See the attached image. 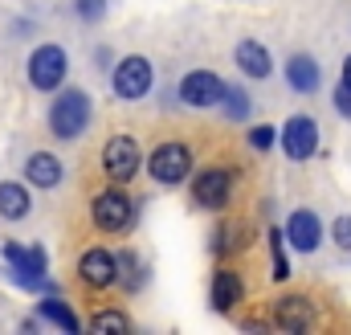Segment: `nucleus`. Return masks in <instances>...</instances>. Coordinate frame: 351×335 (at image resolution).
Wrapping results in <instances>:
<instances>
[{
	"mask_svg": "<svg viewBox=\"0 0 351 335\" xmlns=\"http://www.w3.org/2000/svg\"><path fill=\"white\" fill-rule=\"evenodd\" d=\"M221 102H225V115H229V119H237V123L250 119V106H254V102H250V94H245L241 86H225Z\"/></svg>",
	"mask_w": 351,
	"mask_h": 335,
	"instance_id": "21",
	"label": "nucleus"
},
{
	"mask_svg": "<svg viewBox=\"0 0 351 335\" xmlns=\"http://www.w3.org/2000/svg\"><path fill=\"white\" fill-rule=\"evenodd\" d=\"M70 74V58L62 45H37L29 58V82L37 90H58Z\"/></svg>",
	"mask_w": 351,
	"mask_h": 335,
	"instance_id": "3",
	"label": "nucleus"
},
{
	"mask_svg": "<svg viewBox=\"0 0 351 335\" xmlns=\"http://www.w3.org/2000/svg\"><path fill=\"white\" fill-rule=\"evenodd\" d=\"M331 238H335L339 250H351V217H339V221L331 225Z\"/></svg>",
	"mask_w": 351,
	"mask_h": 335,
	"instance_id": "27",
	"label": "nucleus"
},
{
	"mask_svg": "<svg viewBox=\"0 0 351 335\" xmlns=\"http://www.w3.org/2000/svg\"><path fill=\"white\" fill-rule=\"evenodd\" d=\"M4 262H8V270H12V278H16L21 286L53 294V282L45 278V274H49V257H45V250H41V246H21V242H8V246H4Z\"/></svg>",
	"mask_w": 351,
	"mask_h": 335,
	"instance_id": "1",
	"label": "nucleus"
},
{
	"mask_svg": "<svg viewBox=\"0 0 351 335\" xmlns=\"http://www.w3.org/2000/svg\"><path fill=\"white\" fill-rule=\"evenodd\" d=\"M278 139H282V152L290 160H311L319 152V123L306 119V115H294V119H286Z\"/></svg>",
	"mask_w": 351,
	"mask_h": 335,
	"instance_id": "9",
	"label": "nucleus"
},
{
	"mask_svg": "<svg viewBox=\"0 0 351 335\" xmlns=\"http://www.w3.org/2000/svg\"><path fill=\"white\" fill-rule=\"evenodd\" d=\"M233 58H237L241 74H250V78H269V70H274V62H269V49H265L262 41H241Z\"/></svg>",
	"mask_w": 351,
	"mask_h": 335,
	"instance_id": "17",
	"label": "nucleus"
},
{
	"mask_svg": "<svg viewBox=\"0 0 351 335\" xmlns=\"http://www.w3.org/2000/svg\"><path fill=\"white\" fill-rule=\"evenodd\" d=\"M143 164V152H139V143L131 139V135H114L110 143H106V152H102V168H106V176L114 180V184H123V180H131L135 172Z\"/></svg>",
	"mask_w": 351,
	"mask_h": 335,
	"instance_id": "8",
	"label": "nucleus"
},
{
	"mask_svg": "<svg viewBox=\"0 0 351 335\" xmlns=\"http://www.w3.org/2000/svg\"><path fill=\"white\" fill-rule=\"evenodd\" d=\"M241 246H245V225H221V229H217V242H213V250L233 253V250H241Z\"/></svg>",
	"mask_w": 351,
	"mask_h": 335,
	"instance_id": "23",
	"label": "nucleus"
},
{
	"mask_svg": "<svg viewBox=\"0 0 351 335\" xmlns=\"http://www.w3.org/2000/svg\"><path fill=\"white\" fill-rule=\"evenodd\" d=\"M114 266H119L114 282H123L127 290H139V286H143V266H139V253H135V250L114 253Z\"/></svg>",
	"mask_w": 351,
	"mask_h": 335,
	"instance_id": "20",
	"label": "nucleus"
},
{
	"mask_svg": "<svg viewBox=\"0 0 351 335\" xmlns=\"http://www.w3.org/2000/svg\"><path fill=\"white\" fill-rule=\"evenodd\" d=\"M269 257H274V278H290V262H286V229H269Z\"/></svg>",
	"mask_w": 351,
	"mask_h": 335,
	"instance_id": "22",
	"label": "nucleus"
},
{
	"mask_svg": "<svg viewBox=\"0 0 351 335\" xmlns=\"http://www.w3.org/2000/svg\"><path fill=\"white\" fill-rule=\"evenodd\" d=\"M74 8H78L82 21H102L106 16V0H74Z\"/></svg>",
	"mask_w": 351,
	"mask_h": 335,
	"instance_id": "26",
	"label": "nucleus"
},
{
	"mask_svg": "<svg viewBox=\"0 0 351 335\" xmlns=\"http://www.w3.org/2000/svg\"><path fill=\"white\" fill-rule=\"evenodd\" d=\"M335 111H339L343 119H351V86L339 82V90H335Z\"/></svg>",
	"mask_w": 351,
	"mask_h": 335,
	"instance_id": "28",
	"label": "nucleus"
},
{
	"mask_svg": "<svg viewBox=\"0 0 351 335\" xmlns=\"http://www.w3.org/2000/svg\"><path fill=\"white\" fill-rule=\"evenodd\" d=\"M90 217H94V225L98 229H106V233H119V229H127L131 225V217H135V205L119 192V188H106V192H98L94 196V205H90Z\"/></svg>",
	"mask_w": 351,
	"mask_h": 335,
	"instance_id": "4",
	"label": "nucleus"
},
{
	"mask_svg": "<svg viewBox=\"0 0 351 335\" xmlns=\"http://www.w3.org/2000/svg\"><path fill=\"white\" fill-rule=\"evenodd\" d=\"M29 209H33L29 188H25V184L4 180V184H0V217H4V221H25V217H29Z\"/></svg>",
	"mask_w": 351,
	"mask_h": 335,
	"instance_id": "18",
	"label": "nucleus"
},
{
	"mask_svg": "<svg viewBox=\"0 0 351 335\" xmlns=\"http://www.w3.org/2000/svg\"><path fill=\"white\" fill-rule=\"evenodd\" d=\"M221 94H225V82H221L213 70H192V74H184V82H180V102H184V106H196V111L217 106Z\"/></svg>",
	"mask_w": 351,
	"mask_h": 335,
	"instance_id": "10",
	"label": "nucleus"
},
{
	"mask_svg": "<svg viewBox=\"0 0 351 335\" xmlns=\"http://www.w3.org/2000/svg\"><path fill=\"white\" fill-rule=\"evenodd\" d=\"M286 82H290V90H298V94H315L319 82H323L319 62H315L311 54H294V58L286 62Z\"/></svg>",
	"mask_w": 351,
	"mask_h": 335,
	"instance_id": "14",
	"label": "nucleus"
},
{
	"mask_svg": "<svg viewBox=\"0 0 351 335\" xmlns=\"http://www.w3.org/2000/svg\"><path fill=\"white\" fill-rule=\"evenodd\" d=\"M241 278L233 274V270H217L213 274V290H208V303L217 307V311H233L237 303H241Z\"/></svg>",
	"mask_w": 351,
	"mask_h": 335,
	"instance_id": "15",
	"label": "nucleus"
},
{
	"mask_svg": "<svg viewBox=\"0 0 351 335\" xmlns=\"http://www.w3.org/2000/svg\"><path fill=\"white\" fill-rule=\"evenodd\" d=\"M274 139H278V131H274V127H254V131H250V148H254V152H269V148H274Z\"/></svg>",
	"mask_w": 351,
	"mask_h": 335,
	"instance_id": "25",
	"label": "nucleus"
},
{
	"mask_svg": "<svg viewBox=\"0 0 351 335\" xmlns=\"http://www.w3.org/2000/svg\"><path fill=\"white\" fill-rule=\"evenodd\" d=\"M37 315H41V319H49L53 327H66V332H78V327H82V323H78V315H74L58 294H45V299L37 303Z\"/></svg>",
	"mask_w": 351,
	"mask_h": 335,
	"instance_id": "19",
	"label": "nucleus"
},
{
	"mask_svg": "<svg viewBox=\"0 0 351 335\" xmlns=\"http://www.w3.org/2000/svg\"><path fill=\"white\" fill-rule=\"evenodd\" d=\"M110 86H114L119 98H143V94L152 90V62L139 58V54L123 58V62L110 70Z\"/></svg>",
	"mask_w": 351,
	"mask_h": 335,
	"instance_id": "6",
	"label": "nucleus"
},
{
	"mask_svg": "<svg viewBox=\"0 0 351 335\" xmlns=\"http://www.w3.org/2000/svg\"><path fill=\"white\" fill-rule=\"evenodd\" d=\"M286 242H290L294 250H302V253H315L319 242H323V221H319L311 209L290 213V221H286Z\"/></svg>",
	"mask_w": 351,
	"mask_h": 335,
	"instance_id": "11",
	"label": "nucleus"
},
{
	"mask_svg": "<svg viewBox=\"0 0 351 335\" xmlns=\"http://www.w3.org/2000/svg\"><path fill=\"white\" fill-rule=\"evenodd\" d=\"M147 172H152L156 184H180L192 172V152L184 143H160L147 160Z\"/></svg>",
	"mask_w": 351,
	"mask_h": 335,
	"instance_id": "5",
	"label": "nucleus"
},
{
	"mask_svg": "<svg viewBox=\"0 0 351 335\" xmlns=\"http://www.w3.org/2000/svg\"><path fill=\"white\" fill-rule=\"evenodd\" d=\"M229 192H233V172L229 168H204L192 180V200L200 209H225Z\"/></svg>",
	"mask_w": 351,
	"mask_h": 335,
	"instance_id": "7",
	"label": "nucleus"
},
{
	"mask_svg": "<svg viewBox=\"0 0 351 335\" xmlns=\"http://www.w3.org/2000/svg\"><path fill=\"white\" fill-rule=\"evenodd\" d=\"M25 172H29V184H37V188H53V184H62V176H66L62 160L49 156V152H33L29 164H25Z\"/></svg>",
	"mask_w": 351,
	"mask_h": 335,
	"instance_id": "16",
	"label": "nucleus"
},
{
	"mask_svg": "<svg viewBox=\"0 0 351 335\" xmlns=\"http://www.w3.org/2000/svg\"><path fill=\"white\" fill-rule=\"evenodd\" d=\"M78 274H82V282L94 286V290H102V286H110L114 282V274H119V266H114V253L110 250H86L82 253V262H78Z\"/></svg>",
	"mask_w": 351,
	"mask_h": 335,
	"instance_id": "13",
	"label": "nucleus"
},
{
	"mask_svg": "<svg viewBox=\"0 0 351 335\" xmlns=\"http://www.w3.org/2000/svg\"><path fill=\"white\" fill-rule=\"evenodd\" d=\"M311 319H315V307H311L306 294H286V299L274 303V323L282 332H306Z\"/></svg>",
	"mask_w": 351,
	"mask_h": 335,
	"instance_id": "12",
	"label": "nucleus"
},
{
	"mask_svg": "<svg viewBox=\"0 0 351 335\" xmlns=\"http://www.w3.org/2000/svg\"><path fill=\"white\" fill-rule=\"evenodd\" d=\"M90 327H94V332H131V319L119 315V311H98V315L90 319Z\"/></svg>",
	"mask_w": 351,
	"mask_h": 335,
	"instance_id": "24",
	"label": "nucleus"
},
{
	"mask_svg": "<svg viewBox=\"0 0 351 335\" xmlns=\"http://www.w3.org/2000/svg\"><path fill=\"white\" fill-rule=\"evenodd\" d=\"M343 86H351V54H348V62H343Z\"/></svg>",
	"mask_w": 351,
	"mask_h": 335,
	"instance_id": "29",
	"label": "nucleus"
},
{
	"mask_svg": "<svg viewBox=\"0 0 351 335\" xmlns=\"http://www.w3.org/2000/svg\"><path fill=\"white\" fill-rule=\"evenodd\" d=\"M90 115L94 111H90L86 90H62L53 98V106H49V131L58 139H78L90 127Z\"/></svg>",
	"mask_w": 351,
	"mask_h": 335,
	"instance_id": "2",
	"label": "nucleus"
}]
</instances>
